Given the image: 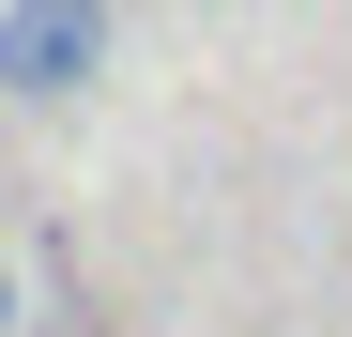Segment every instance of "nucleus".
I'll return each instance as SVG.
<instances>
[{"mask_svg":"<svg viewBox=\"0 0 352 337\" xmlns=\"http://www.w3.org/2000/svg\"><path fill=\"white\" fill-rule=\"evenodd\" d=\"M107 77V0H0V92L16 107H62Z\"/></svg>","mask_w":352,"mask_h":337,"instance_id":"nucleus-1","label":"nucleus"},{"mask_svg":"<svg viewBox=\"0 0 352 337\" xmlns=\"http://www.w3.org/2000/svg\"><path fill=\"white\" fill-rule=\"evenodd\" d=\"M0 337H16V261H0Z\"/></svg>","mask_w":352,"mask_h":337,"instance_id":"nucleus-2","label":"nucleus"}]
</instances>
